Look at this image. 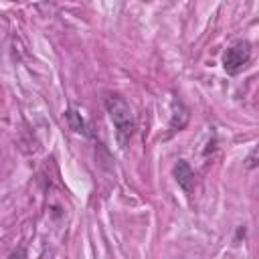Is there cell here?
Segmentation results:
<instances>
[{
    "label": "cell",
    "instance_id": "6da1fadb",
    "mask_svg": "<svg viewBox=\"0 0 259 259\" xmlns=\"http://www.w3.org/2000/svg\"><path fill=\"white\" fill-rule=\"evenodd\" d=\"M105 109L109 113V119L115 127V140L121 150L127 148L134 132H136V117L130 107V103L119 95V93H109L105 97Z\"/></svg>",
    "mask_w": 259,
    "mask_h": 259
},
{
    "label": "cell",
    "instance_id": "277c9868",
    "mask_svg": "<svg viewBox=\"0 0 259 259\" xmlns=\"http://www.w3.org/2000/svg\"><path fill=\"white\" fill-rule=\"evenodd\" d=\"M65 119H67V123H69V130H73L75 134L91 136V132H89V127H87V123H85V119L81 117V113H79L77 109L69 107V109L65 111Z\"/></svg>",
    "mask_w": 259,
    "mask_h": 259
},
{
    "label": "cell",
    "instance_id": "7a4b0ae2",
    "mask_svg": "<svg viewBox=\"0 0 259 259\" xmlns=\"http://www.w3.org/2000/svg\"><path fill=\"white\" fill-rule=\"evenodd\" d=\"M249 59H251V47H249V42H237V45H233L231 49L225 51V55H223V67H225V71L229 75H237V73H241L247 67Z\"/></svg>",
    "mask_w": 259,
    "mask_h": 259
},
{
    "label": "cell",
    "instance_id": "5b68a950",
    "mask_svg": "<svg viewBox=\"0 0 259 259\" xmlns=\"http://www.w3.org/2000/svg\"><path fill=\"white\" fill-rule=\"evenodd\" d=\"M255 156H257V150H253V152L249 154V158H247V168H255V166H257Z\"/></svg>",
    "mask_w": 259,
    "mask_h": 259
},
{
    "label": "cell",
    "instance_id": "3957f363",
    "mask_svg": "<svg viewBox=\"0 0 259 259\" xmlns=\"http://www.w3.org/2000/svg\"><path fill=\"white\" fill-rule=\"evenodd\" d=\"M172 174H174L178 186H180L186 194H190L192 188H194V172H192V168L188 166V162L178 160V162L174 164V168H172Z\"/></svg>",
    "mask_w": 259,
    "mask_h": 259
}]
</instances>
